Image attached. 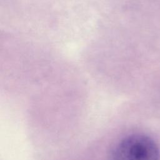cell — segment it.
I'll use <instances>...</instances> for the list:
<instances>
[{
    "instance_id": "obj_1",
    "label": "cell",
    "mask_w": 160,
    "mask_h": 160,
    "mask_svg": "<svg viewBox=\"0 0 160 160\" xmlns=\"http://www.w3.org/2000/svg\"><path fill=\"white\" fill-rule=\"evenodd\" d=\"M157 144L149 137L132 134L121 140L111 154V160H159Z\"/></svg>"
}]
</instances>
